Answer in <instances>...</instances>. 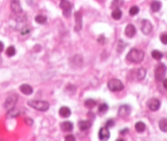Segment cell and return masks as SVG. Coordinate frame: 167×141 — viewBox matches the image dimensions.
I'll use <instances>...</instances> for the list:
<instances>
[{
	"label": "cell",
	"mask_w": 167,
	"mask_h": 141,
	"mask_svg": "<svg viewBox=\"0 0 167 141\" xmlns=\"http://www.w3.org/2000/svg\"><path fill=\"white\" fill-rule=\"evenodd\" d=\"M144 58V51L140 49H132L131 51L129 52L126 56L127 61L132 63H140L143 61Z\"/></svg>",
	"instance_id": "obj_1"
},
{
	"label": "cell",
	"mask_w": 167,
	"mask_h": 141,
	"mask_svg": "<svg viewBox=\"0 0 167 141\" xmlns=\"http://www.w3.org/2000/svg\"><path fill=\"white\" fill-rule=\"evenodd\" d=\"M28 104L36 110L44 112L49 109V103L44 100H30Z\"/></svg>",
	"instance_id": "obj_2"
},
{
	"label": "cell",
	"mask_w": 167,
	"mask_h": 141,
	"mask_svg": "<svg viewBox=\"0 0 167 141\" xmlns=\"http://www.w3.org/2000/svg\"><path fill=\"white\" fill-rule=\"evenodd\" d=\"M107 87H108L110 91H112L113 92H116V91H120L124 89V84L119 79L112 78V79H110L108 81Z\"/></svg>",
	"instance_id": "obj_3"
},
{
	"label": "cell",
	"mask_w": 167,
	"mask_h": 141,
	"mask_svg": "<svg viewBox=\"0 0 167 141\" xmlns=\"http://www.w3.org/2000/svg\"><path fill=\"white\" fill-rule=\"evenodd\" d=\"M166 66L164 64H159L155 70V78L157 81L164 80L165 76L166 74Z\"/></svg>",
	"instance_id": "obj_4"
},
{
	"label": "cell",
	"mask_w": 167,
	"mask_h": 141,
	"mask_svg": "<svg viewBox=\"0 0 167 141\" xmlns=\"http://www.w3.org/2000/svg\"><path fill=\"white\" fill-rule=\"evenodd\" d=\"M17 99H18V97L16 95H12V96H8L4 103V108L7 110L13 109L17 102Z\"/></svg>",
	"instance_id": "obj_5"
},
{
	"label": "cell",
	"mask_w": 167,
	"mask_h": 141,
	"mask_svg": "<svg viewBox=\"0 0 167 141\" xmlns=\"http://www.w3.org/2000/svg\"><path fill=\"white\" fill-rule=\"evenodd\" d=\"M152 29H153V27H152V25H151V23L148 20H143V21H142V26H141V30L142 32L144 34L146 35H148V34H150L152 31Z\"/></svg>",
	"instance_id": "obj_6"
},
{
	"label": "cell",
	"mask_w": 167,
	"mask_h": 141,
	"mask_svg": "<svg viewBox=\"0 0 167 141\" xmlns=\"http://www.w3.org/2000/svg\"><path fill=\"white\" fill-rule=\"evenodd\" d=\"M75 31L79 32L81 31L83 26L82 22V14L81 12H75Z\"/></svg>",
	"instance_id": "obj_7"
},
{
	"label": "cell",
	"mask_w": 167,
	"mask_h": 141,
	"mask_svg": "<svg viewBox=\"0 0 167 141\" xmlns=\"http://www.w3.org/2000/svg\"><path fill=\"white\" fill-rule=\"evenodd\" d=\"M11 9L13 13L19 15L22 12V7L20 3V0H11Z\"/></svg>",
	"instance_id": "obj_8"
},
{
	"label": "cell",
	"mask_w": 167,
	"mask_h": 141,
	"mask_svg": "<svg viewBox=\"0 0 167 141\" xmlns=\"http://www.w3.org/2000/svg\"><path fill=\"white\" fill-rule=\"evenodd\" d=\"M60 7L63 10V15L68 16L71 14V4L67 0H62L60 3Z\"/></svg>",
	"instance_id": "obj_9"
},
{
	"label": "cell",
	"mask_w": 167,
	"mask_h": 141,
	"mask_svg": "<svg viewBox=\"0 0 167 141\" xmlns=\"http://www.w3.org/2000/svg\"><path fill=\"white\" fill-rule=\"evenodd\" d=\"M130 107L127 104H124V105H121L119 108V110H118V115L122 118H127L129 114H130Z\"/></svg>",
	"instance_id": "obj_10"
},
{
	"label": "cell",
	"mask_w": 167,
	"mask_h": 141,
	"mask_svg": "<svg viewBox=\"0 0 167 141\" xmlns=\"http://www.w3.org/2000/svg\"><path fill=\"white\" fill-rule=\"evenodd\" d=\"M98 138H99L100 140L102 141H106L109 140L110 132L106 126L102 127V128L100 129L99 132H98Z\"/></svg>",
	"instance_id": "obj_11"
},
{
	"label": "cell",
	"mask_w": 167,
	"mask_h": 141,
	"mask_svg": "<svg viewBox=\"0 0 167 141\" xmlns=\"http://www.w3.org/2000/svg\"><path fill=\"white\" fill-rule=\"evenodd\" d=\"M148 106L151 111H157L161 106V102L159 99H156V98H151L148 100Z\"/></svg>",
	"instance_id": "obj_12"
},
{
	"label": "cell",
	"mask_w": 167,
	"mask_h": 141,
	"mask_svg": "<svg viewBox=\"0 0 167 141\" xmlns=\"http://www.w3.org/2000/svg\"><path fill=\"white\" fill-rule=\"evenodd\" d=\"M125 35L129 37V38H133L134 36L136 34V29L134 25L132 24H129L125 29Z\"/></svg>",
	"instance_id": "obj_13"
},
{
	"label": "cell",
	"mask_w": 167,
	"mask_h": 141,
	"mask_svg": "<svg viewBox=\"0 0 167 141\" xmlns=\"http://www.w3.org/2000/svg\"><path fill=\"white\" fill-rule=\"evenodd\" d=\"M20 91L22 92L23 94H25L26 96H29L33 93V88L31 86H30L28 84H22L20 87Z\"/></svg>",
	"instance_id": "obj_14"
},
{
	"label": "cell",
	"mask_w": 167,
	"mask_h": 141,
	"mask_svg": "<svg viewBox=\"0 0 167 141\" xmlns=\"http://www.w3.org/2000/svg\"><path fill=\"white\" fill-rule=\"evenodd\" d=\"M71 114V109H69L67 106H62L59 109V115L62 118H68Z\"/></svg>",
	"instance_id": "obj_15"
},
{
	"label": "cell",
	"mask_w": 167,
	"mask_h": 141,
	"mask_svg": "<svg viewBox=\"0 0 167 141\" xmlns=\"http://www.w3.org/2000/svg\"><path fill=\"white\" fill-rule=\"evenodd\" d=\"M61 128L63 132H71L73 130V124L72 122L67 121L61 123Z\"/></svg>",
	"instance_id": "obj_16"
},
{
	"label": "cell",
	"mask_w": 167,
	"mask_h": 141,
	"mask_svg": "<svg viewBox=\"0 0 167 141\" xmlns=\"http://www.w3.org/2000/svg\"><path fill=\"white\" fill-rule=\"evenodd\" d=\"M91 126H92V123L89 120L81 121L79 122V128L81 129V131H86V130L90 128Z\"/></svg>",
	"instance_id": "obj_17"
},
{
	"label": "cell",
	"mask_w": 167,
	"mask_h": 141,
	"mask_svg": "<svg viewBox=\"0 0 167 141\" xmlns=\"http://www.w3.org/2000/svg\"><path fill=\"white\" fill-rule=\"evenodd\" d=\"M146 74H147V71L143 68H140L138 69L137 71V74H136V77L138 78V81L143 80L146 77Z\"/></svg>",
	"instance_id": "obj_18"
},
{
	"label": "cell",
	"mask_w": 167,
	"mask_h": 141,
	"mask_svg": "<svg viewBox=\"0 0 167 141\" xmlns=\"http://www.w3.org/2000/svg\"><path fill=\"white\" fill-rule=\"evenodd\" d=\"M112 18L114 20H120L121 18V16H122L121 10L120 9V8H115L112 11Z\"/></svg>",
	"instance_id": "obj_19"
},
{
	"label": "cell",
	"mask_w": 167,
	"mask_h": 141,
	"mask_svg": "<svg viewBox=\"0 0 167 141\" xmlns=\"http://www.w3.org/2000/svg\"><path fill=\"white\" fill-rule=\"evenodd\" d=\"M146 129V125L144 122H138L135 124V130L138 132V133H142Z\"/></svg>",
	"instance_id": "obj_20"
},
{
	"label": "cell",
	"mask_w": 167,
	"mask_h": 141,
	"mask_svg": "<svg viewBox=\"0 0 167 141\" xmlns=\"http://www.w3.org/2000/svg\"><path fill=\"white\" fill-rule=\"evenodd\" d=\"M161 3L159 1H153L151 4V9L152 12H157L159 10L161 9Z\"/></svg>",
	"instance_id": "obj_21"
},
{
	"label": "cell",
	"mask_w": 167,
	"mask_h": 141,
	"mask_svg": "<svg viewBox=\"0 0 167 141\" xmlns=\"http://www.w3.org/2000/svg\"><path fill=\"white\" fill-rule=\"evenodd\" d=\"M19 114H20L19 110H18V109H15V108H13V109L8 110V112H7V118H15V117H17V116L19 115Z\"/></svg>",
	"instance_id": "obj_22"
},
{
	"label": "cell",
	"mask_w": 167,
	"mask_h": 141,
	"mask_svg": "<svg viewBox=\"0 0 167 141\" xmlns=\"http://www.w3.org/2000/svg\"><path fill=\"white\" fill-rule=\"evenodd\" d=\"M159 127L161 132H167V118H162L159 122Z\"/></svg>",
	"instance_id": "obj_23"
},
{
	"label": "cell",
	"mask_w": 167,
	"mask_h": 141,
	"mask_svg": "<svg viewBox=\"0 0 167 141\" xmlns=\"http://www.w3.org/2000/svg\"><path fill=\"white\" fill-rule=\"evenodd\" d=\"M151 56L155 60L160 61V60H161V58L163 57V54L161 53V51H157V50H154V51H152V52H151Z\"/></svg>",
	"instance_id": "obj_24"
},
{
	"label": "cell",
	"mask_w": 167,
	"mask_h": 141,
	"mask_svg": "<svg viewBox=\"0 0 167 141\" xmlns=\"http://www.w3.org/2000/svg\"><path fill=\"white\" fill-rule=\"evenodd\" d=\"M97 104V102L93 99H88L85 100V102H84V105L86 106L87 108H89V109H92L93 107H95Z\"/></svg>",
	"instance_id": "obj_25"
},
{
	"label": "cell",
	"mask_w": 167,
	"mask_h": 141,
	"mask_svg": "<svg viewBox=\"0 0 167 141\" xmlns=\"http://www.w3.org/2000/svg\"><path fill=\"white\" fill-rule=\"evenodd\" d=\"M35 21L38 23V24L44 25V24H45L46 21H47V17L44 16H43V15H38V16H35Z\"/></svg>",
	"instance_id": "obj_26"
},
{
	"label": "cell",
	"mask_w": 167,
	"mask_h": 141,
	"mask_svg": "<svg viewBox=\"0 0 167 141\" xmlns=\"http://www.w3.org/2000/svg\"><path fill=\"white\" fill-rule=\"evenodd\" d=\"M6 54L7 56H9V57L13 56L14 55L16 54V48L14 47L13 46H10V47H8L6 50Z\"/></svg>",
	"instance_id": "obj_27"
},
{
	"label": "cell",
	"mask_w": 167,
	"mask_h": 141,
	"mask_svg": "<svg viewBox=\"0 0 167 141\" xmlns=\"http://www.w3.org/2000/svg\"><path fill=\"white\" fill-rule=\"evenodd\" d=\"M108 110V105L106 104H100V106L98 107V112L100 113H105Z\"/></svg>",
	"instance_id": "obj_28"
},
{
	"label": "cell",
	"mask_w": 167,
	"mask_h": 141,
	"mask_svg": "<svg viewBox=\"0 0 167 141\" xmlns=\"http://www.w3.org/2000/svg\"><path fill=\"white\" fill-rule=\"evenodd\" d=\"M129 15L130 16H135V15H137L138 12H139V8H138V7L137 6H133L129 9Z\"/></svg>",
	"instance_id": "obj_29"
},
{
	"label": "cell",
	"mask_w": 167,
	"mask_h": 141,
	"mask_svg": "<svg viewBox=\"0 0 167 141\" xmlns=\"http://www.w3.org/2000/svg\"><path fill=\"white\" fill-rule=\"evenodd\" d=\"M125 43L123 42L122 40H120L118 44H117V51L118 52H121V51L125 49Z\"/></svg>",
	"instance_id": "obj_30"
},
{
	"label": "cell",
	"mask_w": 167,
	"mask_h": 141,
	"mask_svg": "<svg viewBox=\"0 0 167 141\" xmlns=\"http://www.w3.org/2000/svg\"><path fill=\"white\" fill-rule=\"evenodd\" d=\"M121 0H114L112 2V7H114L115 8H119V7L120 5H122V3H119V2H120Z\"/></svg>",
	"instance_id": "obj_31"
},
{
	"label": "cell",
	"mask_w": 167,
	"mask_h": 141,
	"mask_svg": "<svg viewBox=\"0 0 167 141\" xmlns=\"http://www.w3.org/2000/svg\"><path fill=\"white\" fill-rule=\"evenodd\" d=\"M160 39H161V42H162L163 44L167 45V34H161Z\"/></svg>",
	"instance_id": "obj_32"
},
{
	"label": "cell",
	"mask_w": 167,
	"mask_h": 141,
	"mask_svg": "<svg viewBox=\"0 0 167 141\" xmlns=\"http://www.w3.org/2000/svg\"><path fill=\"white\" fill-rule=\"evenodd\" d=\"M65 141H75V137L73 135H67L65 137Z\"/></svg>",
	"instance_id": "obj_33"
},
{
	"label": "cell",
	"mask_w": 167,
	"mask_h": 141,
	"mask_svg": "<svg viewBox=\"0 0 167 141\" xmlns=\"http://www.w3.org/2000/svg\"><path fill=\"white\" fill-rule=\"evenodd\" d=\"M114 124H115V122H114V121L113 120H108L107 122H106V126L107 127V128H111V127H112V126H114Z\"/></svg>",
	"instance_id": "obj_34"
},
{
	"label": "cell",
	"mask_w": 167,
	"mask_h": 141,
	"mask_svg": "<svg viewBox=\"0 0 167 141\" xmlns=\"http://www.w3.org/2000/svg\"><path fill=\"white\" fill-rule=\"evenodd\" d=\"M25 122H26L28 126H31L33 124V120L32 119L29 118H26L25 119Z\"/></svg>",
	"instance_id": "obj_35"
},
{
	"label": "cell",
	"mask_w": 167,
	"mask_h": 141,
	"mask_svg": "<svg viewBox=\"0 0 167 141\" xmlns=\"http://www.w3.org/2000/svg\"><path fill=\"white\" fill-rule=\"evenodd\" d=\"M4 49V45H3V42L0 41V52H2Z\"/></svg>",
	"instance_id": "obj_36"
},
{
	"label": "cell",
	"mask_w": 167,
	"mask_h": 141,
	"mask_svg": "<svg viewBox=\"0 0 167 141\" xmlns=\"http://www.w3.org/2000/svg\"><path fill=\"white\" fill-rule=\"evenodd\" d=\"M163 87H164L166 89H167V78H166V79L163 80Z\"/></svg>",
	"instance_id": "obj_37"
},
{
	"label": "cell",
	"mask_w": 167,
	"mask_h": 141,
	"mask_svg": "<svg viewBox=\"0 0 167 141\" xmlns=\"http://www.w3.org/2000/svg\"><path fill=\"white\" fill-rule=\"evenodd\" d=\"M128 132V129H125V130H124V131H121L120 133H121V134H125V132Z\"/></svg>",
	"instance_id": "obj_38"
},
{
	"label": "cell",
	"mask_w": 167,
	"mask_h": 141,
	"mask_svg": "<svg viewBox=\"0 0 167 141\" xmlns=\"http://www.w3.org/2000/svg\"><path fill=\"white\" fill-rule=\"evenodd\" d=\"M116 141H125L124 140H122V139H118L117 140H116Z\"/></svg>",
	"instance_id": "obj_39"
}]
</instances>
